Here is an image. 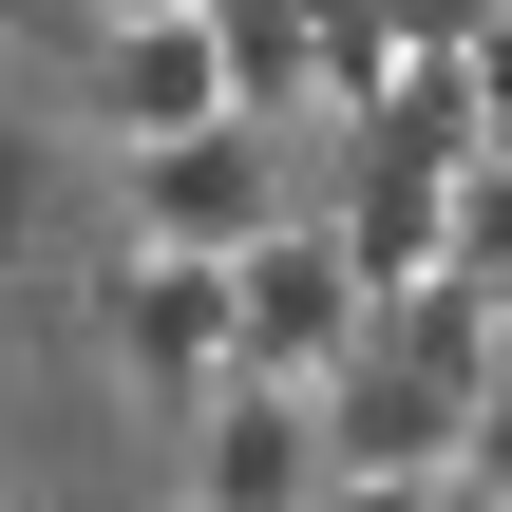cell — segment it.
Segmentation results:
<instances>
[{"mask_svg":"<svg viewBox=\"0 0 512 512\" xmlns=\"http://www.w3.org/2000/svg\"><path fill=\"white\" fill-rule=\"evenodd\" d=\"M475 114H494V133H512V0H494V19H475Z\"/></svg>","mask_w":512,"mask_h":512,"instance_id":"9","label":"cell"},{"mask_svg":"<svg viewBox=\"0 0 512 512\" xmlns=\"http://www.w3.org/2000/svg\"><path fill=\"white\" fill-rule=\"evenodd\" d=\"M323 228H342V266L380 285V323H399L418 285H456V190H437V171H399V152H361V190H342Z\"/></svg>","mask_w":512,"mask_h":512,"instance_id":"7","label":"cell"},{"mask_svg":"<svg viewBox=\"0 0 512 512\" xmlns=\"http://www.w3.org/2000/svg\"><path fill=\"white\" fill-rule=\"evenodd\" d=\"M247 114V57H228V19L190 0V19H95V133H114V171L133 152H190V133H228Z\"/></svg>","mask_w":512,"mask_h":512,"instance_id":"2","label":"cell"},{"mask_svg":"<svg viewBox=\"0 0 512 512\" xmlns=\"http://www.w3.org/2000/svg\"><path fill=\"white\" fill-rule=\"evenodd\" d=\"M95 323H114V361L152 380V399H247V266H209V247H133L114 228V285H95Z\"/></svg>","mask_w":512,"mask_h":512,"instance_id":"1","label":"cell"},{"mask_svg":"<svg viewBox=\"0 0 512 512\" xmlns=\"http://www.w3.org/2000/svg\"><path fill=\"white\" fill-rule=\"evenodd\" d=\"M95 19H190V0H95Z\"/></svg>","mask_w":512,"mask_h":512,"instance_id":"13","label":"cell"},{"mask_svg":"<svg viewBox=\"0 0 512 512\" xmlns=\"http://www.w3.org/2000/svg\"><path fill=\"white\" fill-rule=\"evenodd\" d=\"M114 228L133 247H209V266H247L285 209H266V114H228V133H190V152H133L114 171Z\"/></svg>","mask_w":512,"mask_h":512,"instance_id":"5","label":"cell"},{"mask_svg":"<svg viewBox=\"0 0 512 512\" xmlns=\"http://www.w3.org/2000/svg\"><path fill=\"white\" fill-rule=\"evenodd\" d=\"M19 228H38V152L0 133V266H19Z\"/></svg>","mask_w":512,"mask_h":512,"instance_id":"10","label":"cell"},{"mask_svg":"<svg viewBox=\"0 0 512 512\" xmlns=\"http://www.w3.org/2000/svg\"><path fill=\"white\" fill-rule=\"evenodd\" d=\"M323 418H342V475H418V494H456V475H475V418H494V399H437L418 361H361V380H342Z\"/></svg>","mask_w":512,"mask_h":512,"instance_id":"6","label":"cell"},{"mask_svg":"<svg viewBox=\"0 0 512 512\" xmlns=\"http://www.w3.org/2000/svg\"><path fill=\"white\" fill-rule=\"evenodd\" d=\"M361 19H380V38H418V57H475V19H494V0H361Z\"/></svg>","mask_w":512,"mask_h":512,"instance_id":"8","label":"cell"},{"mask_svg":"<svg viewBox=\"0 0 512 512\" xmlns=\"http://www.w3.org/2000/svg\"><path fill=\"white\" fill-rule=\"evenodd\" d=\"M456 494H494V512H512V399L475 418V475H456Z\"/></svg>","mask_w":512,"mask_h":512,"instance_id":"11","label":"cell"},{"mask_svg":"<svg viewBox=\"0 0 512 512\" xmlns=\"http://www.w3.org/2000/svg\"><path fill=\"white\" fill-rule=\"evenodd\" d=\"M323 494H342V418L304 380H247L190 418V512H323Z\"/></svg>","mask_w":512,"mask_h":512,"instance_id":"4","label":"cell"},{"mask_svg":"<svg viewBox=\"0 0 512 512\" xmlns=\"http://www.w3.org/2000/svg\"><path fill=\"white\" fill-rule=\"evenodd\" d=\"M437 512H494V494H437Z\"/></svg>","mask_w":512,"mask_h":512,"instance_id":"14","label":"cell"},{"mask_svg":"<svg viewBox=\"0 0 512 512\" xmlns=\"http://www.w3.org/2000/svg\"><path fill=\"white\" fill-rule=\"evenodd\" d=\"M323 512H437V494H418V475H342Z\"/></svg>","mask_w":512,"mask_h":512,"instance_id":"12","label":"cell"},{"mask_svg":"<svg viewBox=\"0 0 512 512\" xmlns=\"http://www.w3.org/2000/svg\"><path fill=\"white\" fill-rule=\"evenodd\" d=\"M361 361H380V285L342 266V228H266V247H247V380L342 399Z\"/></svg>","mask_w":512,"mask_h":512,"instance_id":"3","label":"cell"},{"mask_svg":"<svg viewBox=\"0 0 512 512\" xmlns=\"http://www.w3.org/2000/svg\"><path fill=\"white\" fill-rule=\"evenodd\" d=\"M0 19H19V0H0Z\"/></svg>","mask_w":512,"mask_h":512,"instance_id":"15","label":"cell"}]
</instances>
